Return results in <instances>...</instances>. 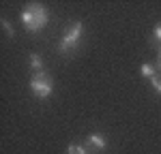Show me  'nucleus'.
Listing matches in <instances>:
<instances>
[{
    "mask_svg": "<svg viewBox=\"0 0 161 154\" xmlns=\"http://www.w3.org/2000/svg\"><path fill=\"white\" fill-rule=\"evenodd\" d=\"M157 69L161 71V54H159V62H157Z\"/></svg>",
    "mask_w": 161,
    "mask_h": 154,
    "instance_id": "nucleus-11",
    "label": "nucleus"
},
{
    "mask_svg": "<svg viewBox=\"0 0 161 154\" xmlns=\"http://www.w3.org/2000/svg\"><path fill=\"white\" fill-rule=\"evenodd\" d=\"M30 66H32V71H35V73L43 71V60H41V56H39V54H30Z\"/></svg>",
    "mask_w": 161,
    "mask_h": 154,
    "instance_id": "nucleus-6",
    "label": "nucleus"
},
{
    "mask_svg": "<svg viewBox=\"0 0 161 154\" xmlns=\"http://www.w3.org/2000/svg\"><path fill=\"white\" fill-rule=\"evenodd\" d=\"M140 75H142V77H148V79H153V77L157 75V69H155L153 64H142V66H140Z\"/></svg>",
    "mask_w": 161,
    "mask_h": 154,
    "instance_id": "nucleus-5",
    "label": "nucleus"
},
{
    "mask_svg": "<svg viewBox=\"0 0 161 154\" xmlns=\"http://www.w3.org/2000/svg\"><path fill=\"white\" fill-rule=\"evenodd\" d=\"M2 28H4V32H7V34H9V37H15V32H13V28H11V24H9V22H7V19H2Z\"/></svg>",
    "mask_w": 161,
    "mask_h": 154,
    "instance_id": "nucleus-9",
    "label": "nucleus"
},
{
    "mask_svg": "<svg viewBox=\"0 0 161 154\" xmlns=\"http://www.w3.org/2000/svg\"><path fill=\"white\" fill-rule=\"evenodd\" d=\"M153 37H155V38H157V41L161 43V22L155 26V32H153Z\"/></svg>",
    "mask_w": 161,
    "mask_h": 154,
    "instance_id": "nucleus-10",
    "label": "nucleus"
},
{
    "mask_svg": "<svg viewBox=\"0 0 161 154\" xmlns=\"http://www.w3.org/2000/svg\"><path fill=\"white\" fill-rule=\"evenodd\" d=\"M88 146H92L95 150H105L108 148V139L99 135V133H92V135H88Z\"/></svg>",
    "mask_w": 161,
    "mask_h": 154,
    "instance_id": "nucleus-4",
    "label": "nucleus"
},
{
    "mask_svg": "<svg viewBox=\"0 0 161 154\" xmlns=\"http://www.w3.org/2000/svg\"><path fill=\"white\" fill-rule=\"evenodd\" d=\"M47 19H50L47 9L43 4H39V2L26 4V9L22 11V24H24V28L28 32H41L47 26Z\"/></svg>",
    "mask_w": 161,
    "mask_h": 154,
    "instance_id": "nucleus-1",
    "label": "nucleus"
},
{
    "mask_svg": "<svg viewBox=\"0 0 161 154\" xmlns=\"http://www.w3.org/2000/svg\"><path fill=\"white\" fill-rule=\"evenodd\" d=\"M82 22H73V24H69L67 28V32H64V37H62L60 45H58V51H60L62 56H71L73 49L77 47V43H80V38H82Z\"/></svg>",
    "mask_w": 161,
    "mask_h": 154,
    "instance_id": "nucleus-2",
    "label": "nucleus"
},
{
    "mask_svg": "<svg viewBox=\"0 0 161 154\" xmlns=\"http://www.w3.org/2000/svg\"><path fill=\"white\" fill-rule=\"evenodd\" d=\"M67 154H86V148H82V146H77V143H71V146L67 148Z\"/></svg>",
    "mask_w": 161,
    "mask_h": 154,
    "instance_id": "nucleus-7",
    "label": "nucleus"
},
{
    "mask_svg": "<svg viewBox=\"0 0 161 154\" xmlns=\"http://www.w3.org/2000/svg\"><path fill=\"white\" fill-rule=\"evenodd\" d=\"M52 88H54L52 77L45 71H39V73H35V75L30 77V90L35 92L37 99H47L52 94Z\"/></svg>",
    "mask_w": 161,
    "mask_h": 154,
    "instance_id": "nucleus-3",
    "label": "nucleus"
},
{
    "mask_svg": "<svg viewBox=\"0 0 161 154\" xmlns=\"http://www.w3.org/2000/svg\"><path fill=\"white\" fill-rule=\"evenodd\" d=\"M150 84H153V88L161 94V73H157V75L153 77V79H150Z\"/></svg>",
    "mask_w": 161,
    "mask_h": 154,
    "instance_id": "nucleus-8",
    "label": "nucleus"
}]
</instances>
